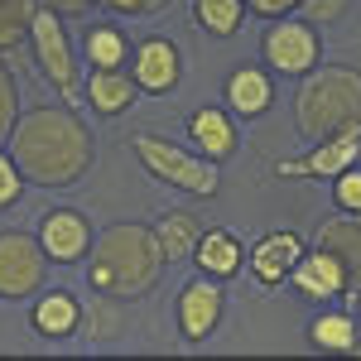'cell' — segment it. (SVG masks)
<instances>
[{"label":"cell","instance_id":"cell-1","mask_svg":"<svg viewBox=\"0 0 361 361\" xmlns=\"http://www.w3.org/2000/svg\"><path fill=\"white\" fill-rule=\"evenodd\" d=\"M10 159L20 164L25 183L73 188L92 169V135L68 102L63 106H34L10 130Z\"/></svg>","mask_w":361,"mask_h":361},{"label":"cell","instance_id":"cell-2","mask_svg":"<svg viewBox=\"0 0 361 361\" xmlns=\"http://www.w3.org/2000/svg\"><path fill=\"white\" fill-rule=\"evenodd\" d=\"M164 250L154 226L140 222H116L92 241V260H87V289L106 294V299H140L154 289V279L164 270Z\"/></svg>","mask_w":361,"mask_h":361},{"label":"cell","instance_id":"cell-3","mask_svg":"<svg viewBox=\"0 0 361 361\" xmlns=\"http://www.w3.org/2000/svg\"><path fill=\"white\" fill-rule=\"evenodd\" d=\"M294 126L308 145L342 130H361V73L352 68H313L294 92Z\"/></svg>","mask_w":361,"mask_h":361},{"label":"cell","instance_id":"cell-4","mask_svg":"<svg viewBox=\"0 0 361 361\" xmlns=\"http://www.w3.org/2000/svg\"><path fill=\"white\" fill-rule=\"evenodd\" d=\"M135 154L154 178H164V183H173V188H183V193H193V197H212L222 188L217 159L193 154V149H178V145H169L159 135H135Z\"/></svg>","mask_w":361,"mask_h":361},{"label":"cell","instance_id":"cell-5","mask_svg":"<svg viewBox=\"0 0 361 361\" xmlns=\"http://www.w3.org/2000/svg\"><path fill=\"white\" fill-rule=\"evenodd\" d=\"M29 39H34V54H39L44 78L58 87V97H63L68 106H78V97H82V68H78V58H73L68 29H63V20H58L54 5H39V10H34Z\"/></svg>","mask_w":361,"mask_h":361},{"label":"cell","instance_id":"cell-6","mask_svg":"<svg viewBox=\"0 0 361 361\" xmlns=\"http://www.w3.org/2000/svg\"><path fill=\"white\" fill-rule=\"evenodd\" d=\"M49 279V250L29 231H0V299L25 304L34 294H44Z\"/></svg>","mask_w":361,"mask_h":361},{"label":"cell","instance_id":"cell-7","mask_svg":"<svg viewBox=\"0 0 361 361\" xmlns=\"http://www.w3.org/2000/svg\"><path fill=\"white\" fill-rule=\"evenodd\" d=\"M260 54H265V63H270L275 73L304 78V73H313V68H318L323 44H318V29L308 25V20H279V25L265 29Z\"/></svg>","mask_w":361,"mask_h":361},{"label":"cell","instance_id":"cell-8","mask_svg":"<svg viewBox=\"0 0 361 361\" xmlns=\"http://www.w3.org/2000/svg\"><path fill=\"white\" fill-rule=\"evenodd\" d=\"M222 308H226V294L212 275L188 279V284L178 289V308H173L183 342H207V337L217 333V323H222Z\"/></svg>","mask_w":361,"mask_h":361},{"label":"cell","instance_id":"cell-9","mask_svg":"<svg viewBox=\"0 0 361 361\" xmlns=\"http://www.w3.org/2000/svg\"><path fill=\"white\" fill-rule=\"evenodd\" d=\"M357 159H361V130H342V135L308 145V154H299V159H279L275 173L279 178H337Z\"/></svg>","mask_w":361,"mask_h":361},{"label":"cell","instance_id":"cell-10","mask_svg":"<svg viewBox=\"0 0 361 361\" xmlns=\"http://www.w3.org/2000/svg\"><path fill=\"white\" fill-rule=\"evenodd\" d=\"M313 246L328 250L342 275H347V304L361 299V212H347V217H328V222L313 231Z\"/></svg>","mask_w":361,"mask_h":361},{"label":"cell","instance_id":"cell-11","mask_svg":"<svg viewBox=\"0 0 361 361\" xmlns=\"http://www.w3.org/2000/svg\"><path fill=\"white\" fill-rule=\"evenodd\" d=\"M34 236L44 241L54 265H73V260H82L92 250V226H87V217L78 207H49Z\"/></svg>","mask_w":361,"mask_h":361},{"label":"cell","instance_id":"cell-12","mask_svg":"<svg viewBox=\"0 0 361 361\" xmlns=\"http://www.w3.org/2000/svg\"><path fill=\"white\" fill-rule=\"evenodd\" d=\"M299 255H304L299 231H265L246 260H250V275H255L260 289H279V284H289L294 265H299Z\"/></svg>","mask_w":361,"mask_h":361},{"label":"cell","instance_id":"cell-13","mask_svg":"<svg viewBox=\"0 0 361 361\" xmlns=\"http://www.w3.org/2000/svg\"><path fill=\"white\" fill-rule=\"evenodd\" d=\"M289 284L299 289V299H308V304H337V299L347 304V275H342V265H337L333 255L318 246L299 255Z\"/></svg>","mask_w":361,"mask_h":361},{"label":"cell","instance_id":"cell-14","mask_svg":"<svg viewBox=\"0 0 361 361\" xmlns=\"http://www.w3.org/2000/svg\"><path fill=\"white\" fill-rule=\"evenodd\" d=\"M130 78H135L140 92L159 97V92H173L178 82V49L169 39H140L135 58H130Z\"/></svg>","mask_w":361,"mask_h":361},{"label":"cell","instance_id":"cell-15","mask_svg":"<svg viewBox=\"0 0 361 361\" xmlns=\"http://www.w3.org/2000/svg\"><path fill=\"white\" fill-rule=\"evenodd\" d=\"M29 323H34L39 337L63 342V337L82 333V299L68 294V289H44V294L34 299V308H29Z\"/></svg>","mask_w":361,"mask_h":361},{"label":"cell","instance_id":"cell-16","mask_svg":"<svg viewBox=\"0 0 361 361\" xmlns=\"http://www.w3.org/2000/svg\"><path fill=\"white\" fill-rule=\"evenodd\" d=\"M193 260H197V270H202V275L231 279V275H241L246 250H241V241H236L226 226H207V231L197 236V246H193Z\"/></svg>","mask_w":361,"mask_h":361},{"label":"cell","instance_id":"cell-17","mask_svg":"<svg viewBox=\"0 0 361 361\" xmlns=\"http://www.w3.org/2000/svg\"><path fill=\"white\" fill-rule=\"evenodd\" d=\"M140 87L130 73H121V68H92V78H87V102L97 106L102 116H121L126 106H135Z\"/></svg>","mask_w":361,"mask_h":361},{"label":"cell","instance_id":"cell-18","mask_svg":"<svg viewBox=\"0 0 361 361\" xmlns=\"http://www.w3.org/2000/svg\"><path fill=\"white\" fill-rule=\"evenodd\" d=\"M226 102H231V111L255 121V116L270 111V102H275V87L270 78L260 73V68H236L231 78H226Z\"/></svg>","mask_w":361,"mask_h":361},{"label":"cell","instance_id":"cell-19","mask_svg":"<svg viewBox=\"0 0 361 361\" xmlns=\"http://www.w3.org/2000/svg\"><path fill=\"white\" fill-rule=\"evenodd\" d=\"M188 135H193L197 154L207 159H226L236 149V130H231V116L217 111V106H202V111L188 116Z\"/></svg>","mask_w":361,"mask_h":361},{"label":"cell","instance_id":"cell-20","mask_svg":"<svg viewBox=\"0 0 361 361\" xmlns=\"http://www.w3.org/2000/svg\"><path fill=\"white\" fill-rule=\"evenodd\" d=\"M308 342L323 352H361V328L347 308H328L308 323Z\"/></svg>","mask_w":361,"mask_h":361},{"label":"cell","instance_id":"cell-21","mask_svg":"<svg viewBox=\"0 0 361 361\" xmlns=\"http://www.w3.org/2000/svg\"><path fill=\"white\" fill-rule=\"evenodd\" d=\"M154 236H159V250H164V260H188L197 246V236H202V226H197L193 212H164L159 222H154Z\"/></svg>","mask_w":361,"mask_h":361},{"label":"cell","instance_id":"cell-22","mask_svg":"<svg viewBox=\"0 0 361 361\" xmlns=\"http://www.w3.org/2000/svg\"><path fill=\"white\" fill-rule=\"evenodd\" d=\"M130 58V39L121 25H92L87 29V63L92 68H121Z\"/></svg>","mask_w":361,"mask_h":361},{"label":"cell","instance_id":"cell-23","mask_svg":"<svg viewBox=\"0 0 361 361\" xmlns=\"http://www.w3.org/2000/svg\"><path fill=\"white\" fill-rule=\"evenodd\" d=\"M241 15H246V0H193L197 29H207L217 39H231L241 29Z\"/></svg>","mask_w":361,"mask_h":361},{"label":"cell","instance_id":"cell-24","mask_svg":"<svg viewBox=\"0 0 361 361\" xmlns=\"http://www.w3.org/2000/svg\"><path fill=\"white\" fill-rule=\"evenodd\" d=\"M34 10H39V0H0V54L15 49V44L29 34Z\"/></svg>","mask_w":361,"mask_h":361},{"label":"cell","instance_id":"cell-25","mask_svg":"<svg viewBox=\"0 0 361 361\" xmlns=\"http://www.w3.org/2000/svg\"><path fill=\"white\" fill-rule=\"evenodd\" d=\"M333 197H337V207L342 212H361V169H342L333 178Z\"/></svg>","mask_w":361,"mask_h":361},{"label":"cell","instance_id":"cell-26","mask_svg":"<svg viewBox=\"0 0 361 361\" xmlns=\"http://www.w3.org/2000/svg\"><path fill=\"white\" fill-rule=\"evenodd\" d=\"M15 102H20V97H15V78H10V68L0 63V145H10V130H15V121H20V116H15Z\"/></svg>","mask_w":361,"mask_h":361},{"label":"cell","instance_id":"cell-27","mask_svg":"<svg viewBox=\"0 0 361 361\" xmlns=\"http://www.w3.org/2000/svg\"><path fill=\"white\" fill-rule=\"evenodd\" d=\"M20 188H25V173H20L15 159H10V149H0V212L20 197Z\"/></svg>","mask_w":361,"mask_h":361},{"label":"cell","instance_id":"cell-28","mask_svg":"<svg viewBox=\"0 0 361 361\" xmlns=\"http://www.w3.org/2000/svg\"><path fill=\"white\" fill-rule=\"evenodd\" d=\"M299 10H304L308 25H337L347 15V0H304Z\"/></svg>","mask_w":361,"mask_h":361},{"label":"cell","instance_id":"cell-29","mask_svg":"<svg viewBox=\"0 0 361 361\" xmlns=\"http://www.w3.org/2000/svg\"><path fill=\"white\" fill-rule=\"evenodd\" d=\"M304 0H246L250 15H260V20H284L289 10H299Z\"/></svg>","mask_w":361,"mask_h":361},{"label":"cell","instance_id":"cell-30","mask_svg":"<svg viewBox=\"0 0 361 361\" xmlns=\"http://www.w3.org/2000/svg\"><path fill=\"white\" fill-rule=\"evenodd\" d=\"M102 5H106V10H121V15H154L169 0H102Z\"/></svg>","mask_w":361,"mask_h":361},{"label":"cell","instance_id":"cell-31","mask_svg":"<svg viewBox=\"0 0 361 361\" xmlns=\"http://www.w3.org/2000/svg\"><path fill=\"white\" fill-rule=\"evenodd\" d=\"M39 5H54L58 15H63V10H68V15H73V10H87V5H92V0H39Z\"/></svg>","mask_w":361,"mask_h":361},{"label":"cell","instance_id":"cell-32","mask_svg":"<svg viewBox=\"0 0 361 361\" xmlns=\"http://www.w3.org/2000/svg\"><path fill=\"white\" fill-rule=\"evenodd\" d=\"M357 164H361V159H357Z\"/></svg>","mask_w":361,"mask_h":361},{"label":"cell","instance_id":"cell-33","mask_svg":"<svg viewBox=\"0 0 361 361\" xmlns=\"http://www.w3.org/2000/svg\"><path fill=\"white\" fill-rule=\"evenodd\" d=\"M357 304H361V299H357Z\"/></svg>","mask_w":361,"mask_h":361}]
</instances>
